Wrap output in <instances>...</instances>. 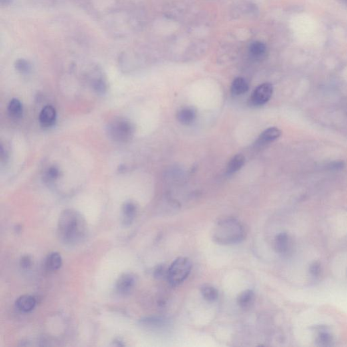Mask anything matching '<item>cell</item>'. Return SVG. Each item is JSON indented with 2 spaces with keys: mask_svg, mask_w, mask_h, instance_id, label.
Segmentation results:
<instances>
[{
  "mask_svg": "<svg viewBox=\"0 0 347 347\" xmlns=\"http://www.w3.org/2000/svg\"><path fill=\"white\" fill-rule=\"evenodd\" d=\"M60 170L57 166H53L47 168L43 175V179L45 182H53L57 180L60 176Z\"/></svg>",
  "mask_w": 347,
  "mask_h": 347,
  "instance_id": "obj_22",
  "label": "cell"
},
{
  "mask_svg": "<svg viewBox=\"0 0 347 347\" xmlns=\"http://www.w3.org/2000/svg\"><path fill=\"white\" fill-rule=\"evenodd\" d=\"M245 236L243 225L233 218L221 220L214 229L213 239L221 245L236 244L241 242Z\"/></svg>",
  "mask_w": 347,
  "mask_h": 347,
  "instance_id": "obj_2",
  "label": "cell"
},
{
  "mask_svg": "<svg viewBox=\"0 0 347 347\" xmlns=\"http://www.w3.org/2000/svg\"><path fill=\"white\" fill-rule=\"evenodd\" d=\"M15 67L16 70L21 74H28L31 72L32 65L29 61L25 59H19L15 61Z\"/></svg>",
  "mask_w": 347,
  "mask_h": 347,
  "instance_id": "obj_21",
  "label": "cell"
},
{
  "mask_svg": "<svg viewBox=\"0 0 347 347\" xmlns=\"http://www.w3.org/2000/svg\"><path fill=\"white\" fill-rule=\"evenodd\" d=\"M201 293L203 298L208 302H215L219 299V291L210 285H204L201 287Z\"/></svg>",
  "mask_w": 347,
  "mask_h": 347,
  "instance_id": "obj_18",
  "label": "cell"
},
{
  "mask_svg": "<svg viewBox=\"0 0 347 347\" xmlns=\"http://www.w3.org/2000/svg\"><path fill=\"white\" fill-rule=\"evenodd\" d=\"M39 122L44 128L54 126L57 120V112L54 107L47 105L41 111L39 116Z\"/></svg>",
  "mask_w": 347,
  "mask_h": 347,
  "instance_id": "obj_7",
  "label": "cell"
},
{
  "mask_svg": "<svg viewBox=\"0 0 347 347\" xmlns=\"http://www.w3.org/2000/svg\"><path fill=\"white\" fill-rule=\"evenodd\" d=\"M274 247L279 255H289L292 250V241L291 238L287 233H279L275 238Z\"/></svg>",
  "mask_w": 347,
  "mask_h": 347,
  "instance_id": "obj_6",
  "label": "cell"
},
{
  "mask_svg": "<svg viewBox=\"0 0 347 347\" xmlns=\"http://www.w3.org/2000/svg\"><path fill=\"white\" fill-rule=\"evenodd\" d=\"M273 88L270 83H264L258 86L252 94L251 102L254 106H262L266 104L272 96Z\"/></svg>",
  "mask_w": 347,
  "mask_h": 347,
  "instance_id": "obj_5",
  "label": "cell"
},
{
  "mask_svg": "<svg viewBox=\"0 0 347 347\" xmlns=\"http://www.w3.org/2000/svg\"><path fill=\"white\" fill-rule=\"evenodd\" d=\"M45 265L47 268L52 271L57 270L62 265V258L57 253L49 254L45 262Z\"/></svg>",
  "mask_w": 347,
  "mask_h": 347,
  "instance_id": "obj_19",
  "label": "cell"
},
{
  "mask_svg": "<svg viewBox=\"0 0 347 347\" xmlns=\"http://www.w3.org/2000/svg\"><path fill=\"white\" fill-rule=\"evenodd\" d=\"M135 285V278L130 273L122 275L116 283V289L120 294L130 293Z\"/></svg>",
  "mask_w": 347,
  "mask_h": 347,
  "instance_id": "obj_8",
  "label": "cell"
},
{
  "mask_svg": "<svg viewBox=\"0 0 347 347\" xmlns=\"http://www.w3.org/2000/svg\"><path fill=\"white\" fill-rule=\"evenodd\" d=\"M168 269L164 265H159L154 271V277L158 279H162L167 277Z\"/></svg>",
  "mask_w": 347,
  "mask_h": 347,
  "instance_id": "obj_24",
  "label": "cell"
},
{
  "mask_svg": "<svg viewBox=\"0 0 347 347\" xmlns=\"http://www.w3.org/2000/svg\"><path fill=\"white\" fill-rule=\"evenodd\" d=\"M20 264H21L22 268L29 269L31 265V257L29 256H25V257H22Z\"/></svg>",
  "mask_w": 347,
  "mask_h": 347,
  "instance_id": "obj_26",
  "label": "cell"
},
{
  "mask_svg": "<svg viewBox=\"0 0 347 347\" xmlns=\"http://www.w3.org/2000/svg\"><path fill=\"white\" fill-rule=\"evenodd\" d=\"M134 126L128 119L115 118L107 127L109 137L116 142L124 143L132 139L134 134Z\"/></svg>",
  "mask_w": 347,
  "mask_h": 347,
  "instance_id": "obj_3",
  "label": "cell"
},
{
  "mask_svg": "<svg viewBox=\"0 0 347 347\" xmlns=\"http://www.w3.org/2000/svg\"><path fill=\"white\" fill-rule=\"evenodd\" d=\"M249 53L252 58L255 60L263 59L267 53V47L261 41H254L249 47Z\"/></svg>",
  "mask_w": 347,
  "mask_h": 347,
  "instance_id": "obj_14",
  "label": "cell"
},
{
  "mask_svg": "<svg viewBox=\"0 0 347 347\" xmlns=\"http://www.w3.org/2000/svg\"><path fill=\"white\" fill-rule=\"evenodd\" d=\"M91 86L98 94H104L108 90V85L102 77H95L91 82Z\"/></svg>",
  "mask_w": 347,
  "mask_h": 347,
  "instance_id": "obj_20",
  "label": "cell"
},
{
  "mask_svg": "<svg viewBox=\"0 0 347 347\" xmlns=\"http://www.w3.org/2000/svg\"><path fill=\"white\" fill-rule=\"evenodd\" d=\"M196 118H197V112L193 108H182L177 114L178 122L186 126L193 124Z\"/></svg>",
  "mask_w": 347,
  "mask_h": 347,
  "instance_id": "obj_9",
  "label": "cell"
},
{
  "mask_svg": "<svg viewBox=\"0 0 347 347\" xmlns=\"http://www.w3.org/2000/svg\"><path fill=\"white\" fill-rule=\"evenodd\" d=\"M340 1L341 3L344 4L345 5H347V0H338Z\"/></svg>",
  "mask_w": 347,
  "mask_h": 347,
  "instance_id": "obj_29",
  "label": "cell"
},
{
  "mask_svg": "<svg viewBox=\"0 0 347 347\" xmlns=\"http://www.w3.org/2000/svg\"><path fill=\"white\" fill-rule=\"evenodd\" d=\"M1 160L2 163H3L4 161H7L8 160V154L7 151L5 150L3 148V146H1Z\"/></svg>",
  "mask_w": 347,
  "mask_h": 347,
  "instance_id": "obj_27",
  "label": "cell"
},
{
  "mask_svg": "<svg viewBox=\"0 0 347 347\" xmlns=\"http://www.w3.org/2000/svg\"><path fill=\"white\" fill-rule=\"evenodd\" d=\"M322 271V267H321L320 264L318 262H315L311 264L310 267H309V272H310L311 276L313 277H318L321 274Z\"/></svg>",
  "mask_w": 347,
  "mask_h": 347,
  "instance_id": "obj_25",
  "label": "cell"
},
{
  "mask_svg": "<svg viewBox=\"0 0 347 347\" xmlns=\"http://www.w3.org/2000/svg\"><path fill=\"white\" fill-rule=\"evenodd\" d=\"M333 338L328 332L322 330L318 334L316 338V343L318 346H330L332 344Z\"/></svg>",
  "mask_w": 347,
  "mask_h": 347,
  "instance_id": "obj_23",
  "label": "cell"
},
{
  "mask_svg": "<svg viewBox=\"0 0 347 347\" xmlns=\"http://www.w3.org/2000/svg\"><path fill=\"white\" fill-rule=\"evenodd\" d=\"M13 2V0H0V3H1V5L3 6V7L9 6Z\"/></svg>",
  "mask_w": 347,
  "mask_h": 347,
  "instance_id": "obj_28",
  "label": "cell"
},
{
  "mask_svg": "<svg viewBox=\"0 0 347 347\" xmlns=\"http://www.w3.org/2000/svg\"><path fill=\"white\" fill-rule=\"evenodd\" d=\"M249 89V85L247 81L243 77H237L234 79L231 87V94L234 96L245 94Z\"/></svg>",
  "mask_w": 347,
  "mask_h": 347,
  "instance_id": "obj_15",
  "label": "cell"
},
{
  "mask_svg": "<svg viewBox=\"0 0 347 347\" xmlns=\"http://www.w3.org/2000/svg\"><path fill=\"white\" fill-rule=\"evenodd\" d=\"M245 158L243 155L238 154L234 156L228 164L227 172L229 175L235 174L243 167L245 164Z\"/></svg>",
  "mask_w": 347,
  "mask_h": 347,
  "instance_id": "obj_16",
  "label": "cell"
},
{
  "mask_svg": "<svg viewBox=\"0 0 347 347\" xmlns=\"http://www.w3.org/2000/svg\"><path fill=\"white\" fill-rule=\"evenodd\" d=\"M84 218L76 210L69 209L61 213L58 223V235L63 243L76 244L86 233Z\"/></svg>",
  "mask_w": 347,
  "mask_h": 347,
  "instance_id": "obj_1",
  "label": "cell"
},
{
  "mask_svg": "<svg viewBox=\"0 0 347 347\" xmlns=\"http://www.w3.org/2000/svg\"><path fill=\"white\" fill-rule=\"evenodd\" d=\"M281 135V131L275 127H271L264 131L258 140L259 144H266L278 139Z\"/></svg>",
  "mask_w": 347,
  "mask_h": 347,
  "instance_id": "obj_11",
  "label": "cell"
},
{
  "mask_svg": "<svg viewBox=\"0 0 347 347\" xmlns=\"http://www.w3.org/2000/svg\"><path fill=\"white\" fill-rule=\"evenodd\" d=\"M8 112L10 116L13 118H21L23 114V106L21 101L18 98L12 99L8 106Z\"/></svg>",
  "mask_w": 347,
  "mask_h": 347,
  "instance_id": "obj_17",
  "label": "cell"
},
{
  "mask_svg": "<svg viewBox=\"0 0 347 347\" xmlns=\"http://www.w3.org/2000/svg\"><path fill=\"white\" fill-rule=\"evenodd\" d=\"M255 301V293L251 289L242 291L237 297V304L241 309L251 308Z\"/></svg>",
  "mask_w": 347,
  "mask_h": 347,
  "instance_id": "obj_13",
  "label": "cell"
},
{
  "mask_svg": "<svg viewBox=\"0 0 347 347\" xmlns=\"http://www.w3.org/2000/svg\"><path fill=\"white\" fill-rule=\"evenodd\" d=\"M136 206L132 202H127L122 207L123 223L125 225H130L135 217Z\"/></svg>",
  "mask_w": 347,
  "mask_h": 347,
  "instance_id": "obj_12",
  "label": "cell"
},
{
  "mask_svg": "<svg viewBox=\"0 0 347 347\" xmlns=\"http://www.w3.org/2000/svg\"><path fill=\"white\" fill-rule=\"evenodd\" d=\"M36 301L33 296L29 295H23L20 296L16 301V307L23 312H29L35 308Z\"/></svg>",
  "mask_w": 347,
  "mask_h": 347,
  "instance_id": "obj_10",
  "label": "cell"
},
{
  "mask_svg": "<svg viewBox=\"0 0 347 347\" xmlns=\"http://www.w3.org/2000/svg\"><path fill=\"white\" fill-rule=\"evenodd\" d=\"M192 265L189 259L180 257L168 268L167 279L172 286H178L184 282L191 273Z\"/></svg>",
  "mask_w": 347,
  "mask_h": 347,
  "instance_id": "obj_4",
  "label": "cell"
}]
</instances>
